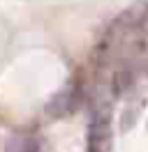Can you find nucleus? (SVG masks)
Segmentation results:
<instances>
[{
    "instance_id": "nucleus-1",
    "label": "nucleus",
    "mask_w": 148,
    "mask_h": 152,
    "mask_svg": "<svg viewBox=\"0 0 148 152\" xmlns=\"http://www.w3.org/2000/svg\"><path fill=\"white\" fill-rule=\"evenodd\" d=\"M111 118H113V108H111V99L102 97L92 108L90 115V127H88V150H111L113 143V132H111Z\"/></svg>"
},
{
    "instance_id": "nucleus-2",
    "label": "nucleus",
    "mask_w": 148,
    "mask_h": 152,
    "mask_svg": "<svg viewBox=\"0 0 148 152\" xmlns=\"http://www.w3.org/2000/svg\"><path fill=\"white\" fill-rule=\"evenodd\" d=\"M9 152L14 150H39L42 145H39V138L37 136H33V134H16V136H12L7 141V145H5Z\"/></svg>"
}]
</instances>
